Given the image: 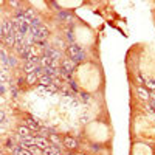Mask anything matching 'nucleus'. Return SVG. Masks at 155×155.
Here are the masks:
<instances>
[{"label":"nucleus","mask_w":155,"mask_h":155,"mask_svg":"<svg viewBox=\"0 0 155 155\" xmlns=\"http://www.w3.org/2000/svg\"><path fill=\"white\" fill-rule=\"evenodd\" d=\"M36 79H39V78L33 73V74H28V78H27V82L28 84H33V82H36Z\"/></svg>","instance_id":"dca6fc26"},{"label":"nucleus","mask_w":155,"mask_h":155,"mask_svg":"<svg viewBox=\"0 0 155 155\" xmlns=\"http://www.w3.org/2000/svg\"><path fill=\"white\" fill-rule=\"evenodd\" d=\"M17 132H19V135H20L22 138H27V137H31V135H30V132H31V130H30V129H28L27 126H20Z\"/></svg>","instance_id":"9b49d317"},{"label":"nucleus","mask_w":155,"mask_h":155,"mask_svg":"<svg viewBox=\"0 0 155 155\" xmlns=\"http://www.w3.org/2000/svg\"><path fill=\"white\" fill-rule=\"evenodd\" d=\"M11 152H12V155H33L28 149H25V147H22V146H16Z\"/></svg>","instance_id":"423d86ee"},{"label":"nucleus","mask_w":155,"mask_h":155,"mask_svg":"<svg viewBox=\"0 0 155 155\" xmlns=\"http://www.w3.org/2000/svg\"><path fill=\"white\" fill-rule=\"evenodd\" d=\"M39 82H41V85H44V87H50V85H53V82H54V78H51V76H42L41 79H39Z\"/></svg>","instance_id":"0eeeda50"},{"label":"nucleus","mask_w":155,"mask_h":155,"mask_svg":"<svg viewBox=\"0 0 155 155\" xmlns=\"http://www.w3.org/2000/svg\"><path fill=\"white\" fill-rule=\"evenodd\" d=\"M5 90H6V87H5V84H2V87H0V93L5 95Z\"/></svg>","instance_id":"aec40b11"},{"label":"nucleus","mask_w":155,"mask_h":155,"mask_svg":"<svg viewBox=\"0 0 155 155\" xmlns=\"http://www.w3.org/2000/svg\"><path fill=\"white\" fill-rule=\"evenodd\" d=\"M67 51H68V56H70V59H71L74 64H78V62L84 61V58H85L84 51H82V48H81L79 45H70Z\"/></svg>","instance_id":"f257e3e1"},{"label":"nucleus","mask_w":155,"mask_h":155,"mask_svg":"<svg viewBox=\"0 0 155 155\" xmlns=\"http://www.w3.org/2000/svg\"><path fill=\"white\" fill-rule=\"evenodd\" d=\"M5 124H6V115H5V112L2 110V127H5Z\"/></svg>","instance_id":"6ab92c4d"},{"label":"nucleus","mask_w":155,"mask_h":155,"mask_svg":"<svg viewBox=\"0 0 155 155\" xmlns=\"http://www.w3.org/2000/svg\"><path fill=\"white\" fill-rule=\"evenodd\" d=\"M81 96H82V101H85V102H88V101H90L88 95H81Z\"/></svg>","instance_id":"412c9836"},{"label":"nucleus","mask_w":155,"mask_h":155,"mask_svg":"<svg viewBox=\"0 0 155 155\" xmlns=\"http://www.w3.org/2000/svg\"><path fill=\"white\" fill-rule=\"evenodd\" d=\"M58 17H59L61 20H67V22H70V20H71V16H70V14H67V12H64V11H61V12H59Z\"/></svg>","instance_id":"ddd939ff"},{"label":"nucleus","mask_w":155,"mask_h":155,"mask_svg":"<svg viewBox=\"0 0 155 155\" xmlns=\"http://www.w3.org/2000/svg\"><path fill=\"white\" fill-rule=\"evenodd\" d=\"M30 34L34 37L36 44H44L45 39L48 37V30L44 27V25H41V27L36 28V30H30Z\"/></svg>","instance_id":"f03ea898"},{"label":"nucleus","mask_w":155,"mask_h":155,"mask_svg":"<svg viewBox=\"0 0 155 155\" xmlns=\"http://www.w3.org/2000/svg\"><path fill=\"white\" fill-rule=\"evenodd\" d=\"M53 59H51V58H48V56H42L41 59H39V65H41L42 68H47V67H50V65H53Z\"/></svg>","instance_id":"39448f33"},{"label":"nucleus","mask_w":155,"mask_h":155,"mask_svg":"<svg viewBox=\"0 0 155 155\" xmlns=\"http://www.w3.org/2000/svg\"><path fill=\"white\" fill-rule=\"evenodd\" d=\"M37 93H41V95H45V96H50L51 93V90H50V87H44V85H41V87H37Z\"/></svg>","instance_id":"f8f14e48"},{"label":"nucleus","mask_w":155,"mask_h":155,"mask_svg":"<svg viewBox=\"0 0 155 155\" xmlns=\"http://www.w3.org/2000/svg\"><path fill=\"white\" fill-rule=\"evenodd\" d=\"M144 84H146V87H147V88H150V90H155V82H153V81L147 79V81H146Z\"/></svg>","instance_id":"f3484780"},{"label":"nucleus","mask_w":155,"mask_h":155,"mask_svg":"<svg viewBox=\"0 0 155 155\" xmlns=\"http://www.w3.org/2000/svg\"><path fill=\"white\" fill-rule=\"evenodd\" d=\"M137 93L140 95L141 99H144V101H149V99H150V93L147 92L146 88H143V87H138V88H137Z\"/></svg>","instance_id":"6e6552de"},{"label":"nucleus","mask_w":155,"mask_h":155,"mask_svg":"<svg viewBox=\"0 0 155 155\" xmlns=\"http://www.w3.org/2000/svg\"><path fill=\"white\" fill-rule=\"evenodd\" d=\"M48 138H50L51 141H53V143H54V144H61V140L58 138V135H56V134H51V135H50Z\"/></svg>","instance_id":"2eb2a0df"},{"label":"nucleus","mask_w":155,"mask_h":155,"mask_svg":"<svg viewBox=\"0 0 155 155\" xmlns=\"http://www.w3.org/2000/svg\"><path fill=\"white\" fill-rule=\"evenodd\" d=\"M27 127L30 129L31 132H39L41 130V124H39V121L34 120V118H28L27 120Z\"/></svg>","instance_id":"20e7f679"},{"label":"nucleus","mask_w":155,"mask_h":155,"mask_svg":"<svg viewBox=\"0 0 155 155\" xmlns=\"http://www.w3.org/2000/svg\"><path fill=\"white\" fill-rule=\"evenodd\" d=\"M44 155H61V149L58 146H50L44 150Z\"/></svg>","instance_id":"1a4fd4ad"},{"label":"nucleus","mask_w":155,"mask_h":155,"mask_svg":"<svg viewBox=\"0 0 155 155\" xmlns=\"http://www.w3.org/2000/svg\"><path fill=\"white\" fill-rule=\"evenodd\" d=\"M44 51H45V56L51 58L53 61H59V59H61V51H58V50L53 48V47H45Z\"/></svg>","instance_id":"7ed1b4c3"},{"label":"nucleus","mask_w":155,"mask_h":155,"mask_svg":"<svg viewBox=\"0 0 155 155\" xmlns=\"http://www.w3.org/2000/svg\"><path fill=\"white\" fill-rule=\"evenodd\" d=\"M149 104H150V107H152V109H155V95H153V93H150V99H149Z\"/></svg>","instance_id":"a211bd4d"},{"label":"nucleus","mask_w":155,"mask_h":155,"mask_svg":"<svg viewBox=\"0 0 155 155\" xmlns=\"http://www.w3.org/2000/svg\"><path fill=\"white\" fill-rule=\"evenodd\" d=\"M16 64H17V61L12 58V56H9V58H8V62H6V67H14Z\"/></svg>","instance_id":"4468645a"},{"label":"nucleus","mask_w":155,"mask_h":155,"mask_svg":"<svg viewBox=\"0 0 155 155\" xmlns=\"http://www.w3.org/2000/svg\"><path fill=\"white\" fill-rule=\"evenodd\" d=\"M64 146H65V147H68V149H74V147L78 146V143H76V140H74V138H71V137H67L65 140H64Z\"/></svg>","instance_id":"9d476101"}]
</instances>
